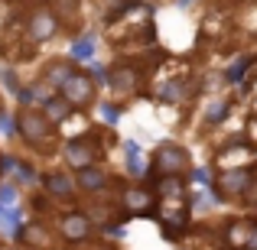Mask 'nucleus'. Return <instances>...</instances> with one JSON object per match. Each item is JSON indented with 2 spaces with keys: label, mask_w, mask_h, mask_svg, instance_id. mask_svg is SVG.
Segmentation results:
<instances>
[{
  "label": "nucleus",
  "mask_w": 257,
  "mask_h": 250,
  "mask_svg": "<svg viewBox=\"0 0 257 250\" xmlns=\"http://www.w3.org/2000/svg\"><path fill=\"white\" fill-rule=\"evenodd\" d=\"M75 182H78V192L98 195V192H104V188L111 185V172L101 169L98 163H91V166H85V169H78V172H75Z\"/></svg>",
  "instance_id": "nucleus-13"
},
{
  "label": "nucleus",
  "mask_w": 257,
  "mask_h": 250,
  "mask_svg": "<svg viewBox=\"0 0 257 250\" xmlns=\"http://www.w3.org/2000/svg\"><path fill=\"white\" fill-rule=\"evenodd\" d=\"M0 205L4 208H20V198H17V188L7 182V185H0Z\"/></svg>",
  "instance_id": "nucleus-23"
},
{
  "label": "nucleus",
  "mask_w": 257,
  "mask_h": 250,
  "mask_svg": "<svg viewBox=\"0 0 257 250\" xmlns=\"http://www.w3.org/2000/svg\"><path fill=\"white\" fill-rule=\"evenodd\" d=\"M91 234H94V221L85 211H69L59 218V237L65 244H85Z\"/></svg>",
  "instance_id": "nucleus-9"
},
{
  "label": "nucleus",
  "mask_w": 257,
  "mask_h": 250,
  "mask_svg": "<svg viewBox=\"0 0 257 250\" xmlns=\"http://www.w3.org/2000/svg\"><path fill=\"white\" fill-rule=\"evenodd\" d=\"M59 94H62L65 101H69L75 111H88V107L98 101V85H94V75L91 72H72L69 78L62 82V88H59Z\"/></svg>",
  "instance_id": "nucleus-5"
},
{
  "label": "nucleus",
  "mask_w": 257,
  "mask_h": 250,
  "mask_svg": "<svg viewBox=\"0 0 257 250\" xmlns=\"http://www.w3.org/2000/svg\"><path fill=\"white\" fill-rule=\"evenodd\" d=\"M160 224H163L166 237H179V234L186 231V224H189V211L179 208V211H173V214H160Z\"/></svg>",
  "instance_id": "nucleus-18"
},
{
  "label": "nucleus",
  "mask_w": 257,
  "mask_h": 250,
  "mask_svg": "<svg viewBox=\"0 0 257 250\" xmlns=\"http://www.w3.org/2000/svg\"><path fill=\"white\" fill-rule=\"evenodd\" d=\"M49 7L56 10L62 26H75L78 17H82V0H49Z\"/></svg>",
  "instance_id": "nucleus-17"
},
{
  "label": "nucleus",
  "mask_w": 257,
  "mask_h": 250,
  "mask_svg": "<svg viewBox=\"0 0 257 250\" xmlns=\"http://www.w3.org/2000/svg\"><path fill=\"white\" fill-rule=\"evenodd\" d=\"M127 169H131V175H137V179H144V175L150 172V163H144L137 143H127Z\"/></svg>",
  "instance_id": "nucleus-20"
},
{
  "label": "nucleus",
  "mask_w": 257,
  "mask_h": 250,
  "mask_svg": "<svg viewBox=\"0 0 257 250\" xmlns=\"http://www.w3.org/2000/svg\"><path fill=\"white\" fill-rule=\"evenodd\" d=\"M98 250H114V247H98Z\"/></svg>",
  "instance_id": "nucleus-29"
},
{
  "label": "nucleus",
  "mask_w": 257,
  "mask_h": 250,
  "mask_svg": "<svg viewBox=\"0 0 257 250\" xmlns=\"http://www.w3.org/2000/svg\"><path fill=\"white\" fill-rule=\"evenodd\" d=\"M244 250H257V221H251V231L244 237Z\"/></svg>",
  "instance_id": "nucleus-25"
},
{
  "label": "nucleus",
  "mask_w": 257,
  "mask_h": 250,
  "mask_svg": "<svg viewBox=\"0 0 257 250\" xmlns=\"http://www.w3.org/2000/svg\"><path fill=\"white\" fill-rule=\"evenodd\" d=\"M144 72L147 69H140V65H134V62H120L107 72V85H111L114 94H120V98H134V94H140V88H144Z\"/></svg>",
  "instance_id": "nucleus-7"
},
{
  "label": "nucleus",
  "mask_w": 257,
  "mask_h": 250,
  "mask_svg": "<svg viewBox=\"0 0 257 250\" xmlns=\"http://www.w3.org/2000/svg\"><path fill=\"white\" fill-rule=\"evenodd\" d=\"M17 133L26 146H33L36 153H52L56 150V124L46 117L43 107L20 104L17 111Z\"/></svg>",
  "instance_id": "nucleus-1"
},
{
  "label": "nucleus",
  "mask_w": 257,
  "mask_h": 250,
  "mask_svg": "<svg viewBox=\"0 0 257 250\" xmlns=\"http://www.w3.org/2000/svg\"><path fill=\"white\" fill-rule=\"evenodd\" d=\"M195 182H208V175H205V169H195V175H192Z\"/></svg>",
  "instance_id": "nucleus-27"
},
{
  "label": "nucleus",
  "mask_w": 257,
  "mask_h": 250,
  "mask_svg": "<svg viewBox=\"0 0 257 250\" xmlns=\"http://www.w3.org/2000/svg\"><path fill=\"white\" fill-rule=\"evenodd\" d=\"M98 156H101V146H98V140H94V133L91 137H72L69 143L62 146V159H65V166H69L72 172L98 163Z\"/></svg>",
  "instance_id": "nucleus-6"
},
{
  "label": "nucleus",
  "mask_w": 257,
  "mask_h": 250,
  "mask_svg": "<svg viewBox=\"0 0 257 250\" xmlns=\"http://www.w3.org/2000/svg\"><path fill=\"white\" fill-rule=\"evenodd\" d=\"M157 192L147 185H127L124 192H120V205H124L127 214H134V218H147V214L157 211Z\"/></svg>",
  "instance_id": "nucleus-8"
},
{
  "label": "nucleus",
  "mask_w": 257,
  "mask_h": 250,
  "mask_svg": "<svg viewBox=\"0 0 257 250\" xmlns=\"http://www.w3.org/2000/svg\"><path fill=\"white\" fill-rule=\"evenodd\" d=\"M176 4H179V7H186V4H192V0H176Z\"/></svg>",
  "instance_id": "nucleus-28"
},
{
  "label": "nucleus",
  "mask_w": 257,
  "mask_h": 250,
  "mask_svg": "<svg viewBox=\"0 0 257 250\" xmlns=\"http://www.w3.org/2000/svg\"><path fill=\"white\" fill-rule=\"evenodd\" d=\"M85 214L94 221V227H114V224H120V218H124V205H117V201H91V205L85 208Z\"/></svg>",
  "instance_id": "nucleus-14"
},
{
  "label": "nucleus",
  "mask_w": 257,
  "mask_h": 250,
  "mask_svg": "<svg viewBox=\"0 0 257 250\" xmlns=\"http://www.w3.org/2000/svg\"><path fill=\"white\" fill-rule=\"evenodd\" d=\"M189 91V85L182 82V78H176V82H166V85H160V91H157V98L163 101V104H176V101H182V94Z\"/></svg>",
  "instance_id": "nucleus-19"
},
{
  "label": "nucleus",
  "mask_w": 257,
  "mask_h": 250,
  "mask_svg": "<svg viewBox=\"0 0 257 250\" xmlns=\"http://www.w3.org/2000/svg\"><path fill=\"white\" fill-rule=\"evenodd\" d=\"M75 72V65H72V59H52L49 65H46V72H43V82L49 85V88H62V82Z\"/></svg>",
  "instance_id": "nucleus-16"
},
{
  "label": "nucleus",
  "mask_w": 257,
  "mask_h": 250,
  "mask_svg": "<svg viewBox=\"0 0 257 250\" xmlns=\"http://www.w3.org/2000/svg\"><path fill=\"white\" fill-rule=\"evenodd\" d=\"M257 179L254 166H231V169H221L215 175V195L221 201H241L247 192V185Z\"/></svg>",
  "instance_id": "nucleus-4"
},
{
  "label": "nucleus",
  "mask_w": 257,
  "mask_h": 250,
  "mask_svg": "<svg viewBox=\"0 0 257 250\" xmlns=\"http://www.w3.org/2000/svg\"><path fill=\"white\" fill-rule=\"evenodd\" d=\"M189 166H192V156H189V150L179 146V143H160L150 156V172L153 175H186Z\"/></svg>",
  "instance_id": "nucleus-3"
},
{
  "label": "nucleus",
  "mask_w": 257,
  "mask_h": 250,
  "mask_svg": "<svg viewBox=\"0 0 257 250\" xmlns=\"http://www.w3.org/2000/svg\"><path fill=\"white\" fill-rule=\"evenodd\" d=\"M43 111H46V117H49L52 124L59 127V124H65V120H69L72 114H75V107H72L69 101L62 98V94H49V98L43 101Z\"/></svg>",
  "instance_id": "nucleus-15"
},
{
  "label": "nucleus",
  "mask_w": 257,
  "mask_h": 250,
  "mask_svg": "<svg viewBox=\"0 0 257 250\" xmlns=\"http://www.w3.org/2000/svg\"><path fill=\"white\" fill-rule=\"evenodd\" d=\"M17 237L23 240L26 250H56V231L43 221H23Z\"/></svg>",
  "instance_id": "nucleus-11"
},
{
  "label": "nucleus",
  "mask_w": 257,
  "mask_h": 250,
  "mask_svg": "<svg viewBox=\"0 0 257 250\" xmlns=\"http://www.w3.org/2000/svg\"><path fill=\"white\" fill-rule=\"evenodd\" d=\"M244 69H247V59H238V62L228 69V82H238V78H244Z\"/></svg>",
  "instance_id": "nucleus-24"
},
{
  "label": "nucleus",
  "mask_w": 257,
  "mask_h": 250,
  "mask_svg": "<svg viewBox=\"0 0 257 250\" xmlns=\"http://www.w3.org/2000/svg\"><path fill=\"white\" fill-rule=\"evenodd\" d=\"M91 56H94V36L91 33L75 36V43H72V59H75V62H88Z\"/></svg>",
  "instance_id": "nucleus-21"
},
{
  "label": "nucleus",
  "mask_w": 257,
  "mask_h": 250,
  "mask_svg": "<svg viewBox=\"0 0 257 250\" xmlns=\"http://www.w3.org/2000/svg\"><path fill=\"white\" fill-rule=\"evenodd\" d=\"M225 117H228V101L212 98V104H208V111H205V124H221Z\"/></svg>",
  "instance_id": "nucleus-22"
},
{
  "label": "nucleus",
  "mask_w": 257,
  "mask_h": 250,
  "mask_svg": "<svg viewBox=\"0 0 257 250\" xmlns=\"http://www.w3.org/2000/svg\"><path fill=\"white\" fill-rule=\"evenodd\" d=\"M43 188H46V195H49V198L65 201V205H72V201H75V195H78L75 175L62 172V169H49V172L43 175Z\"/></svg>",
  "instance_id": "nucleus-10"
},
{
  "label": "nucleus",
  "mask_w": 257,
  "mask_h": 250,
  "mask_svg": "<svg viewBox=\"0 0 257 250\" xmlns=\"http://www.w3.org/2000/svg\"><path fill=\"white\" fill-rule=\"evenodd\" d=\"M59 30H62V23H59L56 10L46 7V4H39V7H33V10L26 13L23 39H26V43H33V46H43V43H49Z\"/></svg>",
  "instance_id": "nucleus-2"
},
{
  "label": "nucleus",
  "mask_w": 257,
  "mask_h": 250,
  "mask_svg": "<svg viewBox=\"0 0 257 250\" xmlns=\"http://www.w3.org/2000/svg\"><path fill=\"white\" fill-rule=\"evenodd\" d=\"M117 114H120V111H117V104H111V107L104 104V120H107V124H114V117H117Z\"/></svg>",
  "instance_id": "nucleus-26"
},
{
  "label": "nucleus",
  "mask_w": 257,
  "mask_h": 250,
  "mask_svg": "<svg viewBox=\"0 0 257 250\" xmlns=\"http://www.w3.org/2000/svg\"><path fill=\"white\" fill-rule=\"evenodd\" d=\"M153 192H157L160 201L182 205V201H186V192H189V182H186V175H157Z\"/></svg>",
  "instance_id": "nucleus-12"
}]
</instances>
